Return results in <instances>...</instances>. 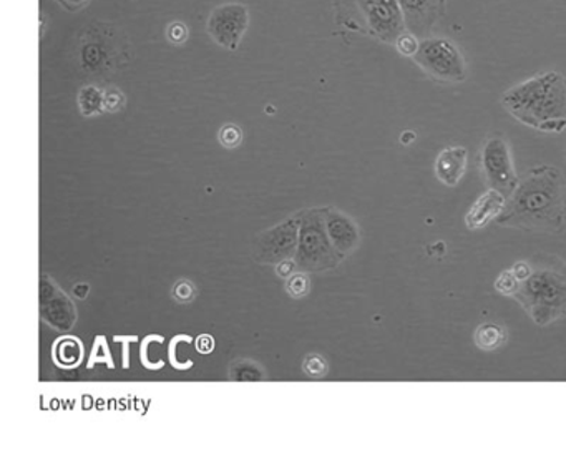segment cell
Returning <instances> with one entry per match:
<instances>
[{
	"label": "cell",
	"instance_id": "cell-1",
	"mask_svg": "<svg viewBox=\"0 0 566 450\" xmlns=\"http://www.w3.org/2000/svg\"><path fill=\"white\" fill-rule=\"evenodd\" d=\"M497 224L501 228L562 234L566 230V178L556 166L529 170L507 205Z\"/></svg>",
	"mask_w": 566,
	"mask_h": 450
},
{
	"label": "cell",
	"instance_id": "cell-2",
	"mask_svg": "<svg viewBox=\"0 0 566 450\" xmlns=\"http://www.w3.org/2000/svg\"><path fill=\"white\" fill-rule=\"evenodd\" d=\"M500 104L527 127L562 134L566 128V77L559 72L539 73L510 86Z\"/></svg>",
	"mask_w": 566,
	"mask_h": 450
},
{
	"label": "cell",
	"instance_id": "cell-3",
	"mask_svg": "<svg viewBox=\"0 0 566 450\" xmlns=\"http://www.w3.org/2000/svg\"><path fill=\"white\" fill-rule=\"evenodd\" d=\"M532 275L522 281L513 299L539 326L566 318V262L555 255L530 258Z\"/></svg>",
	"mask_w": 566,
	"mask_h": 450
},
{
	"label": "cell",
	"instance_id": "cell-4",
	"mask_svg": "<svg viewBox=\"0 0 566 450\" xmlns=\"http://www.w3.org/2000/svg\"><path fill=\"white\" fill-rule=\"evenodd\" d=\"M414 62L437 82L457 83L467 79L465 57L449 38H424Z\"/></svg>",
	"mask_w": 566,
	"mask_h": 450
},
{
	"label": "cell",
	"instance_id": "cell-5",
	"mask_svg": "<svg viewBox=\"0 0 566 450\" xmlns=\"http://www.w3.org/2000/svg\"><path fill=\"white\" fill-rule=\"evenodd\" d=\"M481 165L488 188L498 189L507 198L519 185L520 178L515 170L510 145L500 131H495L485 138L482 145Z\"/></svg>",
	"mask_w": 566,
	"mask_h": 450
},
{
	"label": "cell",
	"instance_id": "cell-6",
	"mask_svg": "<svg viewBox=\"0 0 566 450\" xmlns=\"http://www.w3.org/2000/svg\"><path fill=\"white\" fill-rule=\"evenodd\" d=\"M366 28L369 34L381 41L394 44L398 35L405 31L404 15H402L398 0H356Z\"/></svg>",
	"mask_w": 566,
	"mask_h": 450
},
{
	"label": "cell",
	"instance_id": "cell-7",
	"mask_svg": "<svg viewBox=\"0 0 566 450\" xmlns=\"http://www.w3.org/2000/svg\"><path fill=\"white\" fill-rule=\"evenodd\" d=\"M250 25V12L246 5L230 4L218 5L208 19V34L221 47L228 50H236L243 41Z\"/></svg>",
	"mask_w": 566,
	"mask_h": 450
},
{
	"label": "cell",
	"instance_id": "cell-8",
	"mask_svg": "<svg viewBox=\"0 0 566 450\" xmlns=\"http://www.w3.org/2000/svg\"><path fill=\"white\" fill-rule=\"evenodd\" d=\"M467 148L452 145V147L443 148L442 152L439 153L436 165H434V172H436L440 183L449 186V188H455L467 172Z\"/></svg>",
	"mask_w": 566,
	"mask_h": 450
},
{
	"label": "cell",
	"instance_id": "cell-9",
	"mask_svg": "<svg viewBox=\"0 0 566 450\" xmlns=\"http://www.w3.org/2000/svg\"><path fill=\"white\" fill-rule=\"evenodd\" d=\"M507 196L498 189L488 188L487 192L482 193L465 215L469 230H482L492 221H497L507 205Z\"/></svg>",
	"mask_w": 566,
	"mask_h": 450
},
{
	"label": "cell",
	"instance_id": "cell-10",
	"mask_svg": "<svg viewBox=\"0 0 566 450\" xmlns=\"http://www.w3.org/2000/svg\"><path fill=\"white\" fill-rule=\"evenodd\" d=\"M398 5L408 32L424 35L436 22L442 0H398Z\"/></svg>",
	"mask_w": 566,
	"mask_h": 450
},
{
	"label": "cell",
	"instance_id": "cell-11",
	"mask_svg": "<svg viewBox=\"0 0 566 450\" xmlns=\"http://www.w3.org/2000/svg\"><path fill=\"white\" fill-rule=\"evenodd\" d=\"M474 341L481 351L494 353L507 344L508 333L501 324L484 323L475 330Z\"/></svg>",
	"mask_w": 566,
	"mask_h": 450
},
{
	"label": "cell",
	"instance_id": "cell-12",
	"mask_svg": "<svg viewBox=\"0 0 566 450\" xmlns=\"http://www.w3.org/2000/svg\"><path fill=\"white\" fill-rule=\"evenodd\" d=\"M56 356L62 368H76L82 361V343L76 337H62L57 343Z\"/></svg>",
	"mask_w": 566,
	"mask_h": 450
},
{
	"label": "cell",
	"instance_id": "cell-13",
	"mask_svg": "<svg viewBox=\"0 0 566 450\" xmlns=\"http://www.w3.org/2000/svg\"><path fill=\"white\" fill-rule=\"evenodd\" d=\"M80 112L85 117L100 114L103 107V93L96 86H83L79 95Z\"/></svg>",
	"mask_w": 566,
	"mask_h": 450
},
{
	"label": "cell",
	"instance_id": "cell-14",
	"mask_svg": "<svg viewBox=\"0 0 566 450\" xmlns=\"http://www.w3.org/2000/svg\"><path fill=\"white\" fill-rule=\"evenodd\" d=\"M520 285H522V281L515 276L513 269L511 268L505 269V272H501L498 278L495 279V289H497L500 295L510 296V298H513L515 292L519 291Z\"/></svg>",
	"mask_w": 566,
	"mask_h": 450
},
{
	"label": "cell",
	"instance_id": "cell-15",
	"mask_svg": "<svg viewBox=\"0 0 566 450\" xmlns=\"http://www.w3.org/2000/svg\"><path fill=\"white\" fill-rule=\"evenodd\" d=\"M394 45L398 53L402 54V56L412 57V59H414L416 54L419 53L420 42L416 34L404 31L401 35H398L397 41L394 42Z\"/></svg>",
	"mask_w": 566,
	"mask_h": 450
},
{
	"label": "cell",
	"instance_id": "cell-16",
	"mask_svg": "<svg viewBox=\"0 0 566 450\" xmlns=\"http://www.w3.org/2000/svg\"><path fill=\"white\" fill-rule=\"evenodd\" d=\"M309 289H311V281L304 273H296V275L289 276L288 281H286V291L292 298H302V296L308 295Z\"/></svg>",
	"mask_w": 566,
	"mask_h": 450
},
{
	"label": "cell",
	"instance_id": "cell-17",
	"mask_svg": "<svg viewBox=\"0 0 566 450\" xmlns=\"http://www.w3.org/2000/svg\"><path fill=\"white\" fill-rule=\"evenodd\" d=\"M309 378L320 379L327 374V361L321 355H309L302 365Z\"/></svg>",
	"mask_w": 566,
	"mask_h": 450
},
{
	"label": "cell",
	"instance_id": "cell-18",
	"mask_svg": "<svg viewBox=\"0 0 566 450\" xmlns=\"http://www.w3.org/2000/svg\"><path fill=\"white\" fill-rule=\"evenodd\" d=\"M218 138H220V143L223 145L224 148H236L240 147L241 141H243V130H241L238 125L228 124L221 127Z\"/></svg>",
	"mask_w": 566,
	"mask_h": 450
},
{
	"label": "cell",
	"instance_id": "cell-19",
	"mask_svg": "<svg viewBox=\"0 0 566 450\" xmlns=\"http://www.w3.org/2000/svg\"><path fill=\"white\" fill-rule=\"evenodd\" d=\"M195 296L196 288L188 279H182V281L176 282L175 288H173V298H175L180 304L192 303Z\"/></svg>",
	"mask_w": 566,
	"mask_h": 450
},
{
	"label": "cell",
	"instance_id": "cell-20",
	"mask_svg": "<svg viewBox=\"0 0 566 450\" xmlns=\"http://www.w3.org/2000/svg\"><path fill=\"white\" fill-rule=\"evenodd\" d=\"M124 93H122L120 90H108V92H105V95H103V107H105V111L118 112L124 108Z\"/></svg>",
	"mask_w": 566,
	"mask_h": 450
},
{
	"label": "cell",
	"instance_id": "cell-21",
	"mask_svg": "<svg viewBox=\"0 0 566 450\" xmlns=\"http://www.w3.org/2000/svg\"><path fill=\"white\" fill-rule=\"evenodd\" d=\"M166 37H169V41L173 42V44H183V42L188 38V28H186V25L182 24V22H173V24H170L169 28H166Z\"/></svg>",
	"mask_w": 566,
	"mask_h": 450
},
{
	"label": "cell",
	"instance_id": "cell-22",
	"mask_svg": "<svg viewBox=\"0 0 566 450\" xmlns=\"http://www.w3.org/2000/svg\"><path fill=\"white\" fill-rule=\"evenodd\" d=\"M511 269H513L515 276H517L520 281H525V279L532 275V263H530V259H522V262L515 263Z\"/></svg>",
	"mask_w": 566,
	"mask_h": 450
},
{
	"label": "cell",
	"instance_id": "cell-23",
	"mask_svg": "<svg viewBox=\"0 0 566 450\" xmlns=\"http://www.w3.org/2000/svg\"><path fill=\"white\" fill-rule=\"evenodd\" d=\"M215 349V339L208 334H203L196 339V351L201 353V355H210Z\"/></svg>",
	"mask_w": 566,
	"mask_h": 450
},
{
	"label": "cell",
	"instance_id": "cell-24",
	"mask_svg": "<svg viewBox=\"0 0 566 450\" xmlns=\"http://www.w3.org/2000/svg\"><path fill=\"white\" fill-rule=\"evenodd\" d=\"M57 2L69 12L82 11L83 8L90 4V0H57Z\"/></svg>",
	"mask_w": 566,
	"mask_h": 450
}]
</instances>
